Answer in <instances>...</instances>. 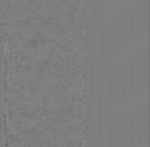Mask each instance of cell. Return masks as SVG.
Listing matches in <instances>:
<instances>
[{
  "instance_id": "cell-13",
  "label": "cell",
  "mask_w": 150,
  "mask_h": 147,
  "mask_svg": "<svg viewBox=\"0 0 150 147\" xmlns=\"http://www.w3.org/2000/svg\"><path fill=\"white\" fill-rule=\"evenodd\" d=\"M122 143L124 146H127L129 142V124L128 120L126 116H124L122 126Z\"/></svg>"
},
{
  "instance_id": "cell-8",
  "label": "cell",
  "mask_w": 150,
  "mask_h": 147,
  "mask_svg": "<svg viewBox=\"0 0 150 147\" xmlns=\"http://www.w3.org/2000/svg\"><path fill=\"white\" fill-rule=\"evenodd\" d=\"M129 124V141L132 144L134 143L136 140V123H135V117L134 113H132L129 118V121H128Z\"/></svg>"
},
{
  "instance_id": "cell-5",
  "label": "cell",
  "mask_w": 150,
  "mask_h": 147,
  "mask_svg": "<svg viewBox=\"0 0 150 147\" xmlns=\"http://www.w3.org/2000/svg\"><path fill=\"white\" fill-rule=\"evenodd\" d=\"M143 124V137L146 141H148L149 137V111L147 106L144 109V117L142 116Z\"/></svg>"
},
{
  "instance_id": "cell-14",
  "label": "cell",
  "mask_w": 150,
  "mask_h": 147,
  "mask_svg": "<svg viewBox=\"0 0 150 147\" xmlns=\"http://www.w3.org/2000/svg\"><path fill=\"white\" fill-rule=\"evenodd\" d=\"M128 24H129V35L131 37H133L134 34L135 29H136V22H135L134 9L133 8L130 9L128 17Z\"/></svg>"
},
{
  "instance_id": "cell-12",
  "label": "cell",
  "mask_w": 150,
  "mask_h": 147,
  "mask_svg": "<svg viewBox=\"0 0 150 147\" xmlns=\"http://www.w3.org/2000/svg\"><path fill=\"white\" fill-rule=\"evenodd\" d=\"M122 94L124 96H126L128 90L129 80H128V68L127 64H124L122 69Z\"/></svg>"
},
{
  "instance_id": "cell-7",
  "label": "cell",
  "mask_w": 150,
  "mask_h": 147,
  "mask_svg": "<svg viewBox=\"0 0 150 147\" xmlns=\"http://www.w3.org/2000/svg\"><path fill=\"white\" fill-rule=\"evenodd\" d=\"M135 123H136V139L138 142H141L143 139L142 114L141 111H139L137 112Z\"/></svg>"
},
{
  "instance_id": "cell-3",
  "label": "cell",
  "mask_w": 150,
  "mask_h": 147,
  "mask_svg": "<svg viewBox=\"0 0 150 147\" xmlns=\"http://www.w3.org/2000/svg\"><path fill=\"white\" fill-rule=\"evenodd\" d=\"M149 55L148 51H146L144 54L142 59V83L145 88H147L149 83Z\"/></svg>"
},
{
  "instance_id": "cell-11",
  "label": "cell",
  "mask_w": 150,
  "mask_h": 147,
  "mask_svg": "<svg viewBox=\"0 0 150 147\" xmlns=\"http://www.w3.org/2000/svg\"><path fill=\"white\" fill-rule=\"evenodd\" d=\"M142 7L143 25L146 30H148L149 26V0H144Z\"/></svg>"
},
{
  "instance_id": "cell-4",
  "label": "cell",
  "mask_w": 150,
  "mask_h": 147,
  "mask_svg": "<svg viewBox=\"0 0 150 147\" xmlns=\"http://www.w3.org/2000/svg\"><path fill=\"white\" fill-rule=\"evenodd\" d=\"M128 80L129 86L128 88L129 89L131 94L133 93L134 90L135 88V70H134V60L131 59L129 62V68H128Z\"/></svg>"
},
{
  "instance_id": "cell-9",
  "label": "cell",
  "mask_w": 150,
  "mask_h": 147,
  "mask_svg": "<svg viewBox=\"0 0 150 147\" xmlns=\"http://www.w3.org/2000/svg\"><path fill=\"white\" fill-rule=\"evenodd\" d=\"M142 6L140 3L137 4L136 9L134 11L135 22H136V28L138 33H140L143 27V18H142Z\"/></svg>"
},
{
  "instance_id": "cell-1",
  "label": "cell",
  "mask_w": 150,
  "mask_h": 147,
  "mask_svg": "<svg viewBox=\"0 0 150 147\" xmlns=\"http://www.w3.org/2000/svg\"><path fill=\"white\" fill-rule=\"evenodd\" d=\"M114 69L112 65H110L109 72L108 76V84H107V93L108 100V106H109V116H112V105L114 100Z\"/></svg>"
},
{
  "instance_id": "cell-2",
  "label": "cell",
  "mask_w": 150,
  "mask_h": 147,
  "mask_svg": "<svg viewBox=\"0 0 150 147\" xmlns=\"http://www.w3.org/2000/svg\"><path fill=\"white\" fill-rule=\"evenodd\" d=\"M135 70V86L138 90H140L142 85V57L138 55L136 62H134Z\"/></svg>"
},
{
  "instance_id": "cell-10",
  "label": "cell",
  "mask_w": 150,
  "mask_h": 147,
  "mask_svg": "<svg viewBox=\"0 0 150 147\" xmlns=\"http://www.w3.org/2000/svg\"><path fill=\"white\" fill-rule=\"evenodd\" d=\"M110 119L109 122H108V130H107V137H106V139H107V145L108 147H114V123H113L112 120V116H109Z\"/></svg>"
},
{
  "instance_id": "cell-16",
  "label": "cell",
  "mask_w": 150,
  "mask_h": 147,
  "mask_svg": "<svg viewBox=\"0 0 150 147\" xmlns=\"http://www.w3.org/2000/svg\"><path fill=\"white\" fill-rule=\"evenodd\" d=\"M121 85H122V78H121V70L119 66L116 70V76H115V95L116 98L119 100L121 94Z\"/></svg>"
},
{
  "instance_id": "cell-15",
  "label": "cell",
  "mask_w": 150,
  "mask_h": 147,
  "mask_svg": "<svg viewBox=\"0 0 150 147\" xmlns=\"http://www.w3.org/2000/svg\"><path fill=\"white\" fill-rule=\"evenodd\" d=\"M114 139L116 147H120L122 143V127H121L120 119H117L116 123V128L114 130Z\"/></svg>"
},
{
  "instance_id": "cell-17",
  "label": "cell",
  "mask_w": 150,
  "mask_h": 147,
  "mask_svg": "<svg viewBox=\"0 0 150 147\" xmlns=\"http://www.w3.org/2000/svg\"><path fill=\"white\" fill-rule=\"evenodd\" d=\"M114 35H115V42L116 45H119L121 42V40L122 38V27H121V20L118 19L116 21V25L114 27Z\"/></svg>"
},
{
  "instance_id": "cell-6",
  "label": "cell",
  "mask_w": 150,
  "mask_h": 147,
  "mask_svg": "<svg viewBox=\"0 0 150 147\" xmlns=\"http://www.w3.org/2000/svg\"><path fill=\"white\" fill-rule=\"evenodd\" d=\"M106 42H108V47L109 49L110 55H112L113 50H114L115 45V35H114V25L113 22H111L108 26V33L106 35Z\"/></svg>"
},
{
  "instance_id": "cell-18",
  "label": "cell",
  "mask_w": 150,
  "mask_h": 147,
  "mask_svg": "<svg viewBox=\"0 0 150 147\" xmlns=\"http://www.w3.org/2000/svg\"><path fill=\"white\" fill-rule=\"evenodd\" d=\"M122 38L124 41H126L127 37L129 35V24H128V17L127 14H124L122 17Z\"/></svg>"
}]
</instances>
